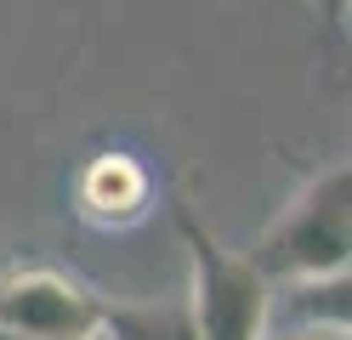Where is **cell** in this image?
<instances>
[{
    "mask_svg": "<svg viewBox=\"0 0 352 340\" xmlns=\"http://www.w3.org/2000/svg\"><path fill=\"white\" fill-rule=\"evenodd\" d=\"M346 199H352V170L346 159H336L267 221V233L250 249L256 272L267 284L346 272Z\"/></svg>",
    "mask_w": 352,
    "mask_h": 340,
    "instance_id": "1",
    "label": "cell"
},
{
    "mask_svg": "<svg viewBox=\"0 0 352 340\" xmlns=\"http://www.w3.org/2000/svg\"><path fill=\"white\" fill-rule=\"evenodd\" d=\"M176 227L193 256V329L199 340H261L273 317V284L256 272L250 256L222 249L188 210H176Z\"/></svg>",
    "mask_w": 352,
    "mask_h": 340,
    "instance_id": "2",
    "label": "cell"
},
{
    "mask_svg": "<svg viewBox=\"0 0 352 340\" xmlns=\"http://www.w3.org/2000/svg\"><path fill=\"white\" fill-rule=\"evenodd\" d=\"M102 324V301L57 267H12L0 272V329L23 340H91Z\"/></svg>",
    "mask_w": 352,
    "mask_h": 340,
    "instance_id": "3",
    "label": "cell"
},
{
    "mask_svg": "<svg viewBox=\"0 0 352 340\" xmlns=\"http://www.w3.org/2000/svg\"><path fill=\"white\" fill-rule=\"evenodd\" d=\"M74 210L91 227H131L153 210V176L137 153L102 148L74 176Z\"/></svg>",
    "mask_w": 352,
    "mask_h": 340,
    "instance_id": "4",
    "label": "cell"
},
{
    "mask_svg": "<svg viewBox=\"0 0 352 340\" xmlns=\"http://www.w3.org/2000/svg\"><path fill=\"white\" fill-rule=\"evenodd\" d=\"M97 329L108 340H199L188 301H102Z\"/></svg>",
    "mask_w": 352,
    "mask_h": 340,
    "instance_id": "5",
    "label": "cell"
},
{
    "mask_svg": "<svg viewBox=\"0 0 352 340\" xmlns=\"http://www.w3.org/2000/svg\"><path fill=\"white\" fill-rule=\"evenodd\" d=\"M313 6L324 12V23H329V29H336V23L346 17V0H313Z\"/></svg>",
    "mask_w": 352,
    "mask_h": 340,
    "instance_id": "6",
    "label": "cell"
},
{
    "mask_svg": "<svg viewBox=\"0 0 352 340\" xmlns=\"http://www.w3.org/2000/svg\"><path fill=\"white\" fill-rule=\"evenodd\" d=\"M261 340H267V335H261ZM290 340H296V335H290ZM324 340H341V329H329V335H324Z\"/></svg>",
    "mask_w": 352,
    "mask_h": 340,
    "instance_id": "7",
    "label": "cell"
}]
</instances>
